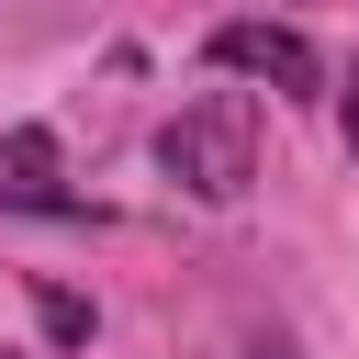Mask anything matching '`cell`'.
<instances>
[{"instance_id": "3957f363", "label": "cell", "mask_w": 359, "mask_h": 359, "mask_svg": "<svg viewBox=\"0 0 359 359\" xmlns=\"http://www.w3.org/2000/svg\"><path fill=\"white\" fill-rule=\"evenodd\" d=\"M0 213H79L67 180H56V135H45V123L0 135Z\"/></svg>"}, {"instance_id": "7a4b0ae2", "label": "cell", "mask_w": 359, "mask_h": 359, "mask_svg": "<svg viewBox=\"0 0 359 359\" xmlns=\"http://www.w3.org/2000/svg\"><path fill=\"white\" fill-rule=\"evenodd\" d=\"M224 79H269L280 101H314L325 90V56L292 34V22H213V45H202Z\"/></svg>"}, {"instance_id": "277c9868", "label": "cell", "mask_w": 359, "mask_h": 359, "mask_svg": "<svg viewBox=\"0 0 359 359\" xmlns=\"http://www.w3.org/2000/svg\"><path fill=\"white\" fill-rule=\"evenodd\" d=\"M337 135H348V157H359V79L337 90Z\"/></svg>"}, {"instance_id": "6da1fadb", "label": "cell", "mask_w": 359, "mask_h": 359, "mask_svg": "<svg viewBox=\"0 0 359 359\" xmlns=\"http://www.w3.org/2000/svg\"><path fill=\"white\" fill-rule=\"evenodd\" d=\"M157 168H168L191 202H236V191L258 180V101H247V90L191 101V112L157 135Z\"/></svg>"}]
</instances>
